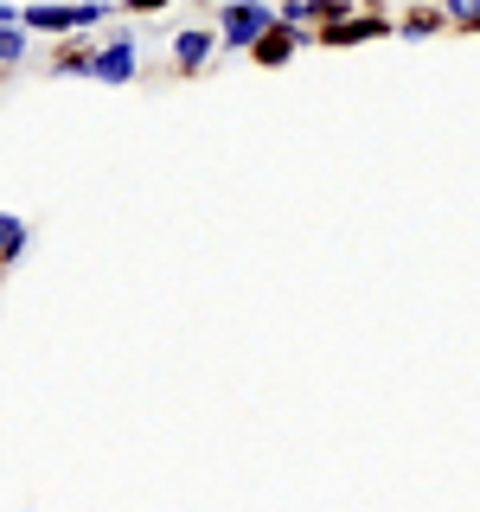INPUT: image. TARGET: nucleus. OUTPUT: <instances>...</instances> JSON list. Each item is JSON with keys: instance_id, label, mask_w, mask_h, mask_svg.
Wrapping results in <instances>:
<instances>
[{"instance_id": "1", "label": "nucleus", "mask_w": 480, "mask_h": 512, "mask_svg": "<svg viewBox=\"0 0 480 512\" xmlns=\"http://www.w3.org/2000/svg\"><path fill=\"white\" fill-rule=\"evenodd\" d=\"M103 0H84V7H20V20L32 32H77V26H96L103 20Z\"/></svg>"}, {"instance_id": "2", "label": "nucleus", "mask_w": 480, "mask_h": 512, "mask_svg": "<svg viewBox=\"0 0 480 512\" xmlns=\"http://www.w3.org/2000/svg\"><path fill=\"white\" fill-rule=\"evenodd\" d=\"M269 26H276V7H263V0H237V7L224 13V45H256Z\"/></svg>"}, {"instance_id": "3", "label": "nucleus", "mask_w": 480, "mask_h": 512, "mask_svg": "<svg viewBox=\"0 0 480 512\" xmlns=\"http://www.w3.org/2000/svg\"><path fill=\"white\" fill-rule=\"evenodd\" d=\"M90 77H103V84H128V77H135V39L103 45V52L90 58Z\"/></svg>"}, {"instance_id": "4", "label": "nucleus", "mask_w": 480, "mask_h": 512, "mask_svg": "<svg viewBox=\"0 0 480 512\" xmlns=\"http://www.w3.org/2000/svg\"><path fill=\"white\" fill-rule=\"evenodd\" d=\"M250 52H256V58H263V64H282L288 52H295V32H288V26H269V32H263V39H256V45H250Z\"/></svg>"}, {"instance_id": "5", "label": "nucleus", "mask_w": 480, "mask_h": 512, "mask_svg": "<svg viewBox=\"0 0 480 512\" xmlns=\"http://www.w3.org/2000/svg\"><path fill=\"white\" fill-rule=\"evenodd\" d=\"M372 32H384V20H340V26H327V39L352 45V39H372Z\"/></svg>"}, {"instance_id": "6", "label": "nucleus", "mask_w": 480, "mask_h": 512, "mask_svg": "<svg viewBox=\"0 0 480 512\" xmlns=\"http://www.w3.org/2000/svg\"><path fill=\"white\" fill-rule=\"evenodd\" d=\"M173 52H180V64H205V52H212V32H180V39H173Z\"/></svg>"}, {"instance_id": "7", "label": "nucleus", "mask_w": 480, "mask_h": 512, "mask_svg": "<svg viewBox=\"0 0 480 512\" xmlns=\"http://www.w3.org/2000/svg\"><path fill=\"white\" fill-rule=\"evenodd\" d=\"M20 250H26V224L20 218H0V263H13Z\"/></svg>"}, {"instance_id": "8", "label": "nucleus", "mask_w": 480, "mask_h": 512, "mask_svg": "<svg viewBox=\"0 0 480 512\" xmlns=\"http://www.w3.org/2000/svg\"><path fill=\"white\" fill-rule=\"evenodd\" d=\"M13 58H26V20L0 26V64H13Z\"/></svg>"}, {"instance_id": "9", "label": "nucleus", "mask_w": 480, "mask_h": 512, "mask_svg": "<svg viewBox=\"0 0 480 512\" xmlns=\"http://www.w3.org/2000/svg\"><path fill=\"white\" fill-rule=\"evenodd\" d=\"M448 7H455L461 20H480V0H448Z\"/></svg>"}, {"instance_id": "10", "label": "nucleus", "mask_w": 480, "mask_h": 512, "mask_svg": "<svg viewBox=\"0 0 480 512\" xmlns=\"http://www.w3.org/2000/svg\"><path fill=\"white\" fill-rule=\"evenodd\" d=\"M13 20H20V7H0V26H13Z\"/></svg>"}]
</instances>
